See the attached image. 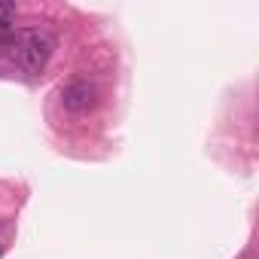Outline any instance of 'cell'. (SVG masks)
Instances as JSON below:
<instances>
[{
    "mask_svg": "<svg viewBox=\"0 0 259 259\" xmlns=\"http://www.w3.org/2000/svg\"><path fill=\"white\" fill-rule=\"evenodd\" d=\"M0 46H4L28 73H40L52 52H55V37L49 31H13L10 37L0 40Z\"/></svg>",
    "mask_w": 259,
    "mask_h": 259,
    "instance_id": "6da1fadb",
    "label": "cell"
},
{
    "mask_svg": "<svg viewBox=\"0 0 259 259\" xmlns=\"http://www.w3.org/2000/svg\"><path fill=\"white\" fill-rule=\"evenodd\" d=\"M61 107L73 116H82V113H92L98 107V85L89 82V79H73L61 89Z\"/></svg>",
    "mask_w": 259,
    "mask_h": 259,
    "instance_id": "7a4b0ae2",
    "label": "cell"
}]
</instances>
